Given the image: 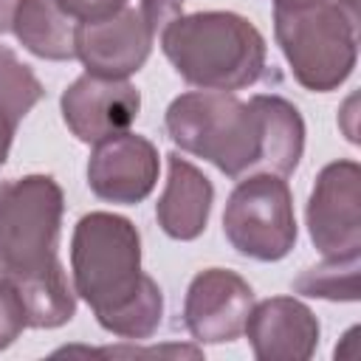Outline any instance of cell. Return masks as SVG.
Listing matches in <instances>:
<instances>
[{
    "label": "cell",
    "mask_w": 361,
    "mask_h": 361,
    "mask_svg": "<svg viewBox=\"0 0 361 361\" xmlns=\"http://www.w3.org/2000/svg\"><path fill=\"white\" fill-rule=\"evenodd\" d=\"M42 93L45 90L34 71L25 62H20L11 48L0 45V110L20 124L42 99Z\"/></svg>",
    "instance_id": "cell-16"
},
{
    "label": "cell",
    "mask_w": 361,
    "mask_h": 361,
    "mask_svg": "<svg viewBox=\"0 0 361 361\" xmlns=\"http://www.w3.org/2000/svg\"><path fill=\"white\" fill-rule=\"evenodd\" d=\"M14 133H17V121H14L8 113H3V110H0V166L8 161Z\"/></svg>",
    "instance_id": "cell-21"
},
{
    "label": "cell",
    "mask_w": 361,
    "mask_h": 361,
    "mask_svg": "<svg viewBox=\"0 0 361 361\" xmlns=\"http://www.w3.org/2000/svg\"><path fill=\"white\" fill-rule=\"evenodd\" d=\"M73 290L96 322L127 341L152 338L164 316V293L141 268V234L133 220L113 212L79 217L71 237Z\"/></svg>",
    "instance_id": "cell-3"
},
{
    "label": "cell",
    "mask_w": 361,
    "mask_h": 361,
    "mask_svg": "<svg viewBox=\"0 0 361 361\" xmlns=\"http://www.w3.org/2000/svg\"><path fill=\"white\" fill-rule=\"evenodd\" d=\"M183 3H186V0H141L138 11H141V14H144V20L149 23V28L158 34V28H164L172 17H178V14H180Z\"/></svg>",
    "instance_id": "cell-19"
},
{
    "label": "cell",
    "mask_w": 361,
    "mask_h": 361,
    "mask_svg": "<svg viewBox=\"0 0 361 361\" xmlns=\"http://www.w3.org/2000/svg\"><path fill=\"white\" fill-rule=\"evenodd\" d=\"M358 268L361 254L324 257V262L302 271L293 279V293H305L327 302H358Z\"/></svg>",
    "instance_id": "cell-15"
},
{
    "label": "cell",
    "mask_w": 361,
    "mask_h": 361,
    "mask_svg": "<svg viewBox=\"0 0 361 361\" xmlns=\"http://www.w3.org/2000/svg\"><path fill=\"white\" fill-rule=\"evenodd\" d=\"M65 195L51 175L0 183V274L25 302L28 327L51 330L76 316V290L59 262Z\"/></svg>",
    "instance_id": "cell-2"
},
{
    "label": "cell",
    "mask_w": 361,
    "mask_h": 361,
    "mask_svg": "<svg viewBox=\"0 0 361 361\" xmlns=\"http://www.w3.org/2000/svg\"><path fill=\"white\" fill-rule=\"evenodd\" d=\"M161 158L149 138L138 133H118L99 144L87 158V186L99 200L135 206L149 197L158 183Z\"/></svg>",
    "instance_id": "cell-9"
},
{
    "label": "cell",
    "mask_w": 361,
    "mask_h": 361,
    "mask_svg": "<svg viewBox=\"0 0 361 361\" xmlns=\"http://www.w3.org/2000/svg\"><path fill=\"white\" fill-rule=\"evenodd\" d=\"M259 361H307L319 347V319L296 296H271L251 307L243 327Z\"/></svg>",
    "instance_id": "cell-12"
},
{
    "label": "cell",
    "mask_w": 361,
    "mask_h": 361,
    "mask_svg": "<svg viewBox=\"0 0 361 361\" xmlns=\"http://www.w3.org/2000/svg\"><path fill=\"white\" fill-rule=\"evenodd\" d=\"M274 37L305 90H338L358 62L355 0L276 3Z\"/></svg>",
    "instance_id": "cell-5"
},
{
    "label": "cell",
    "mask_w": 361,
    "mask_h": 361,
    "mask_svg": "<svg viewBox=\"0 0 361 361\" xmlns=\"http://www.w3.org/2000/svg\"><path fill=\"white\" fill-rule=\"evenodd\" d=\"M56 3H59V8H62L76 25L107 20V17L118 14V11L127 6V0H56Z\"/></svg>",
    "instance_id": "cell-18"
},
{
    "label": "cell",
    "mask_w": 361,
    "mask_h": 361,
    "mask_svg": "<svg viewBox=\"0 0 361 361\" xmlns=\"http://www.w3.org/2000/svg\"><path fill=\"white\" fill-rule=\"evenodd\" d=\"M76 28L56 0H20L11 25L25 51L51 62L76 59Z\"/></svg>",
    "instance_id": "cell-14"
},
{
    "label": "cell",
    "mask_w": 361,
    "mask_h": 361,
    "mask_svg": "<svg viewBox=\"0 0 361 361\" xmlns=\"http://www.w3.org/2000/svg\"><path fill=\"white\" fill-rule=\"evenodd\" d=\"M305 217L322 257L361 254V166L350 158L327 164L316 175Z\"/></svg>",
    "instance_id": "cell-7"
},
{
    "label": "cell",
    "mask_w": 361,
    "mask_h": 361,
    "mask_svg": "<svg viewBox=\"0 0 361 361\" xmlns=\"http://www.w3.org/2000/svg\"><path fill=\"white\" fill-rule=\"evenodd\" d=\"M161 51L178 76L200 90L234 93L265 73V37L234 11L178 14L161 28Z\"/></svg>",
    "instance_id": "cell-4"
},
{
    "label": "cell",
    "mask_w": 361,
    "mask_h": 361,
    "mask_svg": "<svg viewBox=\"0 0 361 361\" xmlns=\"http://www.w3.org/2000/svg\"><path fill=\"white\" fill-rule=\"evenodd\" d=\"M155 31L138 8L124 6L118 14L82 23L76 28V59L85 65V73L127 79L144 68L152 51Z\"/></svg>",
    "instance_id": "cell-11"
},
{
    "label": "cell",
    "mask_w": 361,
    "mask_h": 361,
    "mask_svg": "<svg viewBox=\"0 0 361 361\" xmlns=\"http://www.w3.org/2000/svg\"><path fill=\"white\" fill-rule=\"evenodd\" d=\"M166 186L155 203V220L161 231L172 240L189 243L206 231L214 186L212 180L178 152L166 155Z\"/></svg>",
    "instance_id": "cell-13"
},
{
    "label": "cell",
    "mask_w": 361,
    "mask_h": 361,
    "mask_svg": "<svg viewBox=\"0 0 361 361\" xmlns=\"http://www.w3.org/2000/svg\"><path fill=\"white\" fill-rule=\"evenodd\" d=\"M25 327H28V310L23 293L8 276L0 274V353L11 347Z\"/></svg>",
    "instance_id": "cell-17"
},
{
    "label": "cell",
    "mask_w": 361,
    "mask_h": 361,
    "mask_svg": "<svg viewBox=\"0 0 361 361\" xmlns=\"http://www.w3.org/2000/svg\"><path fill=\"white\" fill-rule=\"evenodd\" d=\"M59 107L68 130L82 144H99L130 130L141 110V93L127 79L82 73L65 87Z\"/></svg>",
    "instance_id": "cell-10"
},
{
    "label": "cell",
    "mask_w": 361,
    "mask_h": 361,
    "mask_svg": "<svg viewBox=\"0 0 361 361\" xmlns=\"http://www.w3.org/2000/svg\"><path fill=\"white\" fill-rule=\"evenodd\" d=\"M17 6H20V0H0V34H8L11 31Z\"/></svg>",
    "instance_id": "cell-22"
},
{
    "label": "cell",
    "mask_w": 361,
    "mask_h": 361,
    "mask_svg": "<svg viewBox=\"0 0 361 361\" xmlns=\"http://www.w3.org/2000/svg\"><path fill=\"white\" fill-rule=\"evenodd\" d=\"M251 307L254 290L237 271L206 268L186 288L183 327L197 344H228L243 336Z\"/></svg>",
    "instance_id": "cell-8"
},
{
    "label": "cell",
    "mask_w": 361,
    "mask_h": 361,
    "mask_svg": "<svg viewBox=\"0 0 361 361\" xmlns=\"http://www.w3.org/2000/svg\"><path fill=\"white\" fill-rule=\"evenodd\" d=\"M96 355H189V358H200L203 350L197 347H158V350H138V347H104V350H93Z\"/></svg>",
    "instance_id": "cell-20"
},
{
    "label": "cell",
    "mask_w": 361,
    "mask_h": 361,
    "mask_svg": "<svg viewBox=\"0 0 361 361\" xmlns=\"http://www.w3.org/2000/svg\"><path fill=\"white\" fill-rule=\"evenodd\" d=\"M164 124L183 152L214 164L231 180L257 172L288 178L305 152L302 113L274 93L248 102L223 90L180 93L169 102Z\"/></svg>",
    "instance_id": "cell-1"
},
{
    "label": "cell",
    "mask_w": 361,
    "mask_h": 361,
    "mask_svg": "<svg viewBox=\"0 0 361 361\" xmlns=\"http://www.w3.org/2000/svg\"><path fill=\"white\" fill-rule=\"evenodd\" d=\"M223 234L240 257L257 262L285 259L299 237L288 180L271 172L240 178L226 200Z\"/></svg>",
    "instance_id": "cell-6"
},
{
    "label": "cell",
    "mask_w": 361,
    "mask_h": 361,
    "mask_svg": "<svg viewBox=\"0 0 361 361\" xmlns=\"http://www.w3.org/2000/svg\"><path fill=\"white\" fill-rule=\"evenodd\" d=\"M276 3H305V0H274V6H276Z\"/></svg>",
    "instance_id": "cell-23"
}]
</instances>
